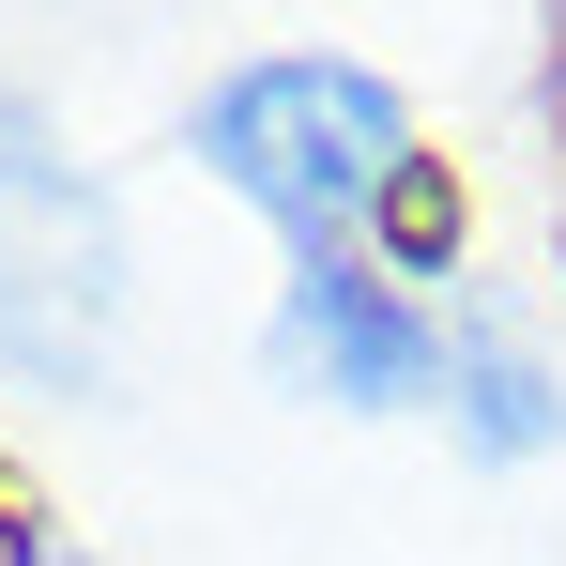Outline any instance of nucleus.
<instances>
[{"label":"nucleus","instance_id":"obj_1","mask_svg":"<svg viewBox=\"0 0 566 566\" xmlns=\"http://www.w3.org/2000/svg\"><path fill=\"white\" fill-rule=\"evenodd\" d=\"M123 322V230L46 154V123L0 107V353L15 368H93Z\"/></svg>","mask_w":566,"mask_h":566}]
</instances>
